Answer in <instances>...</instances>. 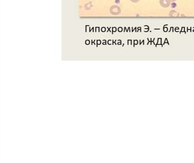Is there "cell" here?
Segmentation results:
<instances>
[{
    "label": "cell",
    "instance_id": "3",
    "mask_svg": "<svg viewBox=\"0 0 194 163\" xmlns=\"http://www.w3.org/2000/svg\"><path fill=\"white\" fill-rule=\"evenodd\" d=\"M131 2H133V3H137V2H138L140 0H130Z\"/></svg>",
    "mask_w": 194,
    "mask_h": 163
},
{
    "label": "cell",
    "instance_id": "1",
    "mask_svg": "<svg viewBox=\"0 0 194 163\" xmlns=\"http://www.w3.org/2000/svg\"><path fill=\"white\" fill-rule=\"evenodd\" d=\"M109 12H110V13L113 15H117L121 13V8L119 6L114 5H112L110 8Z\"/></svg>",
    "mask_w": 194,
    "mask_h": 163
},
{
    "label": "cell",
    "instance_id": "5",
    "mask_svg": "<svg viewBox=\"0 0 194 163\" xmlns=\"http://www.w3.org/2000/svg\"><path fill=\"white\" fill-rule=\"evenodd\" d=\"M177 0H170V1L171 2H175V1H176Z\"/></svg>",
    "mask_w": 194,
    "mask_h": 163
},
{
    "label": "cell",
    "instance_id": "4",
    "mask_svg": "<svg viewBox=\"0 0 194 163\" xmlns=\"http://www.w3.org/2000/svg\"><path fill=\"white\" fill-rule=\"evenodd\" d=\"M85 43H86V44H89V40H87V41L85 42Z\"/></svg>",
    "mask_w": 194,
    "mask_h": 163
},
{
    "label": "cell",
    "instance_id": "2",
    "mask_svg": "<svg viewBox=\"0 0 194 163\" xmlns=\"http://www.w3.org/2000/svg\"><path fill=\"white\" fill-rule=\"evenodd\" d=\"M170 0H159V3L161 6L164 8H167L169 7L171 3Z\"/></svg>",
    "mask_w": 194,
    "mask_h": 163
}]
</instances>
